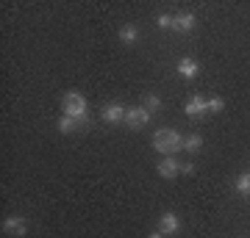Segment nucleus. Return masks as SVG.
Here are the masks:
<instances>
[{
  "label": "nucleus",
  "instance_id": "nucleus-5",
  "mask_svg": "<svg viewBox=\"0 0 250 238\" xmlns=\"http://www.w3.org/2000/svg\"><path fill=\"white\" fill-rule=\"evenodd\" d=\"M3 233H9V236H25L28 221L22 219V216H6V219H3Z\"/></svg>",
  "mask_w": 250,
  "mask_h": 238
},
{
  "label": "nucleus",
  "instance_id": "nucleus-4",
  "mask_svg": "<svg viewBox=\"0 0 250 238\" xmlns=\"http://www.w3.org/2000/svg\"><path fill=\"white\" fill-rule=\"evenodd\" d=\"M125 111H128V108L120 106V103H106L103 111H100V116H103V122L117 125V122H125Z\"/></svg>",
  "mask_w": 250,
  "mask_h": 238
},
{
  "label": "nucleus",
  "instance_id": "nucleus-17",
  "mask_svg": "<svg viewBox=\"0 0 250 238\" xmlns=\"http://www.w3.org/2000/svg\"><path fill=\"white\" fill-rule=\"evenodd\" d=\"M156 22H159V28H172V17H170V14H159Z\"/></svg>",
  "mask_w": 250,
  "mask_h": 238
},
{
  "label": "nucleus",
  "instance_id": "nucleus-1",
  "mask_svg": "<svg viewBox=\"0 0 250 238\" xmlns=\"http://www.w3.org/2000/svg\"><path fill=\"white\" fill-rule=\"evenodd\" d=\"M153 147L159 152H164V155H172V152H178L184 147V139L175 130H170V128H161V130L153 133Z\"/></svg>",
  "mask_w": 250,
  "mask_h": 238
},
{
  "label": "nucleus",
  "instance_id": "nucleus-16",
  "mask_svg": "<svg viewBox=\"0 0 250 238\" xmlns=\"http://www.w3.org/2000/svg\"><path fill=\"white\" fill-rule=\"evenodd\" d=\"M145 108L153 114V111H159V108H161V100L156 97V94H147V97H145Z\"/></svg>",
  "mask_w": 250,
  "mask_h": 238
},
{
  "label": "nucleus",
  "instance_id": "nucleus-14",
  "mask_svg": "<svg viewBox=\"0 0 250 238\" xmlns=\"http://www.w3.org/2000/svg\"><path fill=\"white\" fill-rule=\"evenodd\" d=\"M59 130H62V133H72V130H78V125H75L72 116H64L62 114V119H59Z\"/></svg>",
  "mask_w": 250,
  "mask_h": 238
},
{
  "label": "nucleus",
  "instance_id": "nucleus-2",
  "mask_svg": "<svg viewBox=\"0 0 250 238\" xmlns=\"http://www.w3.org/2000/svg\"><path fill=\"white\" fill-rule=\"evenodd\" d=\"M62 111H64V116H72V119H78L81 114H86V100H83V94L67 92L62 97Z\"/></svg>",
  "mask_w": 250,
  "mask_h": 238
},
{
  "label": "nucleus",
  "instance_id": "nucleus-7",
  "mask_svg": "<svg viewBox=\"0 0 250 238\" xmlns=\"http://www.w3.org/2000/svg\"><path fill=\"white\" fill-rule=\"evenodd\" d=\"M184 111H187V116H192V119L203 116V114H206V97H200V94L189 97V100H187V106H184Z\"/></svg>",
  "mask_w": 250,
  "mask_h": 238
},
{
  "label": "nucleus",
  "instance_id": "nucleus-19",
  "mask_svg": "<svg viewBox=\"0 0 250 238\" xmlns=\"http://www.w3.org/2000/svg\"><path fill=\"white\" fill-rule=\"evenodd\" d=\"M181 172H184V175H195V164H184Z\"/></svg>",
  "mask_w": 250,
  "mask_h": 238
},
{
  "label": "nucleus",
  "instance_id": "nucleus-11",
  "mask_svg": "<svg viewBox=\"0 0 250 238\" xmlns=\"http://www.w3.org/2000/svg\"><path fill=\"white\" fill-rule=\"evenodd\" d=\"M136 39H139L136 25H123V28H120V42H123V44H136Z\"/></svg>",
  "mask_w": 250,
  "mask_h": 238
},
{
  "label": "nucleus",
  "instance_id": "nucleus-8",
  "mask_svg": "<svg viewBox=\"0 0 250 238\" xmlns=\"http://www.w3.org/2000/svg\"><path fill=\"white\" fill-rule=\"evenodd\" d=\"M181 230V221L175 213H164L159 219V233H164V236H172V233H178Z\"/></svg>",
  "mask_w": 250,
  "mask_h": 238
},
{
  "label": "nucleus",
  "instance_id": "nucleus-9",
  "mask_svg": "<svg viewBox=\"0 0 250 238\" xmlns=\"http://www.w3.org/2000/svg\"><path fill=\"white\" fill-rule=\"evenodd\" d=\"M172 28H175L178 34H189V31L195 28V14H189V11L175 14V17H172Z\"/></svg>",
  "mask_w": 250,
  "mask_h": 238
},
{
  "label": "nucleus",
  "instance_id": "nucleus-20",
  "mask_svg": "<svg viewBox=\"0 0 250 238\" xmlns=\"http://www.w3.org/2000/svg\"><path fill=\"white\" fill-rule=\"evenodd\" d=\"M147 238H164V233H159V230H156V233H150Z\"/></svg>",
  "mask_w": 250,
  "mask_h": 238
},
{
  "label": "nucleus",
  "instance_id": "nucleus-12",
  "mask_svg": "<svg viewBox=\"0 0 250 238\" xmlns=\"http://www.w3.org/2000/svg\"><path fill=\"white\" fill-rule=\"evenodd\" d=\"M200 147H203L200 133H192V136H187V139H184V150H187V152H200Z\"/></svg>",
  "mask_w": 250,
  "mask_h": 238
},
{
  "label": "nucleus",
  "instance_id": "nucleus-10",
  "mask_svg": "<svg viewBox=\"0 0 250 238\" xmlns=\"http://www.w3.org/2000/svg\"><path fill=\"white\" fill-rule=\"evenodd\" d=\"M178 72L187 80L197 78V61H192V58H181V61H178Z\"/></svg>",
  "mask_w": 250,
  "mask_h": 238
},
{
  "label": "nucleus",
  "instance_id": "nucleus-3",
  "mask_svg": "<svg viewBox=\"0 0 250 238\" xmlns=\"http://www.w3.org/2000/svg\"><path fill=\"white\" fill-rule=\"evenodd\" d=\"M150 122V111L145 106H136V108H128L125 111V125L131 128V130H136V128H142V125Z\"/></svg>",
  "mask_w": 250,
  "mask_h": 238
},
{
  "label": "nucleus",
  "instance_id": "nucleus-13",
  "mask_svg": "<svg viewBox=\"0 0 250 238\" xmlns=\"http://www.w3.org/2000/svg\"><path fill=\"white\" fill-rule=\"evenodd\" d=\"M236 191H239L242 197H250V172H242V175L236 177Z\"/></svg>",
  "mask_w": 250,
  "mask_h": 238
},
{
  "label": "nucleus",
  "instance_id": "nucleus-6",
  "mask_svg": "<svg viewBox=\"0 0 250 238\" xmlns=\"http://www.w3.org/2000/svg\"><path fill=\"white\" fill-rule=\"evenodd\" d=\"M156 172H159V175L164 177V180H172V177H175V175L181 172V164H178L175 158H172V155H167V158H161V161H159Z\"/></svg>",
  "mask_w": 250,
  "mask_h": 238
},
{
  "label": "nucleus",
  "instance_id": "nucleus-15",
  "mask_svg": "<svg viewBox=\"0 0 250 238\" xmlns=\"http://www.w3.org/2000/svg\"><path fill=\"white\" fill-rule=\"evenodd\" d=\"M225 108V100L223 97H211V100H206V111H211V114H220Z\"/></svg>",
  "mask_w": 250,
  "mask_h": 238
},
{
  "label": "nucleus",
  "instance_id": "nucleus-18",
  "mask_svg": "<svg viewBox=\"0 0 250 238\" xmlns=\"http://www.w3.org/2000/svg\"><path fill=\"white\" fill-rule=\"evenodd\" d=\"M75 125H78V128H86V125H89V111H86V114H81L78 119H75Z\"/></svg>",
  "mask_w": 250,
  "mask_h": 238
}]
</instances>
